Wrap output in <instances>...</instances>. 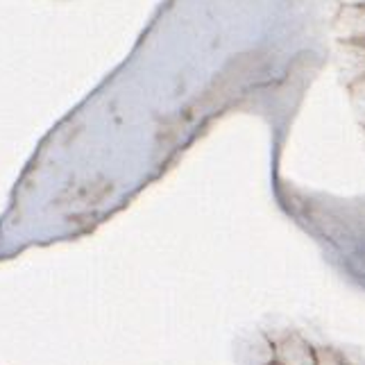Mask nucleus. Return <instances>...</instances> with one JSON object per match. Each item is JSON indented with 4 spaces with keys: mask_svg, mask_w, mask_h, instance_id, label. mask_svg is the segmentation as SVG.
Segmentation results:
<instances>
[{
    "mask_svg": "<svg viewBox=\"0 0 365 365\" xmlns=\"http://www.w3.org/2000/svg\"><path fill=\"white\" fill-rule=\"evenodd\" d=\"M349 103L356 120L365 128V75L349 82Z\"/></svg>",
    "mask_w": 365,
    "mask_h": 365,
    "instance_id": "obj_3",
    "label": "nucleus"
},
{
    "mask_svg": "<svg viewBox=\"0 0 365 365\" xmlns=\"http://www.w3.org/2000/svg\"><path fill=\"white\" fill-rule=\"evenodd\" d=\"M316 365H349V363L334 347H316Z\"/></svg>",
    "mask_w": 365,
    "mask_h": 365,
    "instance_id": "obj_4",
    "label": "nucleus"
},
{
    "mask_svg": "<svg viewBox=\"0 0 365 365\" xmlns=\"http://www.w3.org/2000/svg\"><path fill=\"white\" fill-rule=\"evenodd\" d=\"M347 5H365V0H343Z\"/></svg>",
    "mask_w": 365,
    "mask_h": 365,
    "instance_id": "obj_5",
    "label": "nucleus"
},
{
    "mask_svg": "<svg viewBox=\"0 0 365 365\" xmlns=\"http://www.w3.org/2000/svg\"><path fill=\"white\" fill-rule=\"evenodd\" d=\"M272 356L277 365H316V347L299 334H284L272 341Z\"/></svg>",
    "mask_w": 365,
    "mask_h": 365,
    "instance_id": "obj_2",
    "label": "nucleus"
},
{
    "mask_svg": "<svg viewBox=\"0 0 365 365\" xmlns=\"http://www.w3.org/2000/svg\"><path fill=\"white\" fill-rule=\"evenodd\" d=\"M334 34L343 46L365 48V5H347L338 9Z\"/></svg>",
    "mask_w": 365,
    "mask_h": 365,
    "instance_id": "obj_1",
    "label": "nucleus"
},
{
    "mask_svg": "<svg viewBox=\"0 0 365 365\" xmlns=\"http://www.w3.org/2000/svg\"><path fill=\"white\" fill-rule=\"evenodd\" d=\"M266 365H277V363H274V361H270V363H266Z\"/></svg>",
    "mask_w": 365,
    "mask_h": 365,
    "instance_id": "obj_6",
    "label": "nucleus"
}]
</instances>
